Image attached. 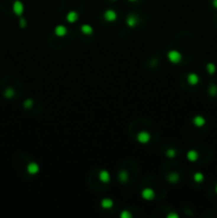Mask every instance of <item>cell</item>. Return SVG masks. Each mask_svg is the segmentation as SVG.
<instances>
[{
  "label": "cell",
  "mask_w": 217,
  "mask_h": 218,
  "mask_svg": "<svg viewBox=\"0 0 217 218\" xmlns=\"http://www.w3.org/2000/svg\"><path fill=\"white\" fill-rule=\"evenodd\" d=\"M188 82L191 84H197L199 82V78L196 74H191L188 76Z\"/></svg>",
  "instance_id": "3957f363"
},
{
  "label": "cell",
  "mask_w": 217,
  "mask_h": 218,
  "mask_svg": "<svg viewBox=\"0 0 217 218\" xmlns=\"http://www.w3.org/2000/svg\"><path fill=\"white\" fill-rule=\"evenodd\" d=\"M67 19L68 21H75L77 19V14L76 13H69L68 16H67Z\"/></svg>",
  "instance_id": "8fae6325"
},
{
  "label": "cell",
  "mask_w": 217,
  "mask_h": 218,
  "mask_svg": "<svg viewBox=\"0 0 217 218\" xmlns=\"http://www.w3.org/2000/svg\"><path fill=\"white\" fill-rule=\"evenodd\" d=\"M216 191H217V187H216Z\"/></svg>",
  "instance_id": "ffe728a7"
},
{
  "label": "cell",
  "mask_w": 217,
  "mask_h": 218,
  "mask_svg": "<svg viewBox=\"0 0 217 218\" xmlns=\"http://www.w3.org/2000/svg\"><path fill=\"white\" fill-rule=\"evenodd\" d=\"M153 196H154V193H153V191H152V189L147 188V189H145V191H143V197L145 198V199H152V198H153Z\"/></svg>",
  "instance_id": "7a4b0ae2"
},
{
  "label": "cell",
  "mask_w": 217,
  "mask_h": 218,
  "mask_svg": "<svg viewBox=\"0 0 217 218\" xmlns=\"http://www.w3.org/2000/svg\"><path fill=\"white\" fill-rule=\"evenodd\" d=\"M211 94H212V95H216L217 94V88L215 87V86H213L212 87V92H211Z\"/></svg>",
  "instance_id": "ac0fdd59"
},
{
  "label": "cell",
  "mask_w": 217,
  "mask_h": 218,
  "mask_svg": "<svg viewBox=\"0 0 217 218\" xmlns=\"http://www.w3.org/2000/svg\"><path fill=\"white\" fill-rule=\"evenodd\" d=\"M195 180H196L197 182H200V181L203 180V175H202L201 173H196V175H195Z\"/></svg>",
  "instance_id": "5bb4252c"
},
{
  "label": "cell",
  "mask_w": 217,
  "mask_h": 218,
  "mask_svg": "<svg viewBox=\"0 0 217 218\" xmlns=\"http://www.w3.org/2000/svg\"><path fill=\"white\" fill-rule=\"evenodd\" d=\"M14 9H16V12H17V13L20 14L21 10H22V6H21V5L19 4V3H16V5H15V6H14Z\"/></svg>",
  "instance_id": "9a60e30c"
},
{
  "label": "cell",
  "mask_w": 217,
  "mask_h": 218,
  "mask_svg": "<svg viewBox=\"0 0 217 218\" xmlns=\"http://www.w3.org/2000/svg\"><path fill=\"white\" fill-rule=\"evenodd\" d=\"M37 170H38V167H37V165H35V164H31L29 166V171L31 173H35L37 171Z\"/></svg>",
  "instance_id": "30bf717a"
},
{
  "label": "cell",
  "mask_w": 217,
  "mask_h": 218,
  "mask_svg": "<svg viewBox=\"0 0 217 218\" xmlns=\"http://www.w3.org/2000/svg\"><path fill=\"white\" fill-rule=\"evenodd\" d=\"M204 122H205V120H204V118H202L201 116H197L195 119H194V123L196 126H198V127H201V126L204 125Z\"/></svg>",
  "instance_id": "5b68a950"
},
{
  "label": "cell",
  "mask_w": 217,
  "mask_h": 218,
  "mask_svg": "<svg viewBox=\"0 0 217 218\" xmlns=\"http://www.w3.org/2000/svg\"><path fill=\"white\" fill-rule=\"evenodd\" d=\"M213 3H214V6H215V8L217 9V0H214V2H213Z\"/></svg>",
  "instance_id": "d6986e66"
},
{
  "label": "cell",
  "mask_w": 217,
  "mask_h": 218,
  "mask_svg": "<svg viewBox=\"0 0 217 218\" xmlns=\"http://www.w3.org/2000/svg\"><path fill=\"white\" fill-rule=\"evenodd\" d=\"M56 33L58 35H63V34H65V33H66V29H65L63 26H59L58 28L56 29Z\"/></svg>",
  "instance_id": "ba28073f"
},
{
  "label": "cell",
  "mask_w": 217,
  "mask_h": 218,
  "mask_svg": "<svg viewBox=\"0 0 217 218\" xmlns=\"http://www.w3.org/2000/svg\"><path fill=\"white\" fill-rule=\"evenodd\" d=\"M112 203H113V202H112L111 200H103V201H102V205L106 207H110L112 205Z\"/></svg>",
  "instance_id": "4fadbf2b"
},
{
  "label": "cell",
  "mask_w": 217,
  "mask_h": 218,
  "mask_svg": "<svg viewBox=\"0 0 217 218\" xmlns=\"http://www.w3.org/2000/svg\"><path fill=\"white\" fill-rule=\"evenodd\" d=\"M168 58H169L170 61L174 62V63H178V62L181 60L180 53L177 52V51H170V52L168 53Z\"/></svg>",
  "instance_id": "6da1fadb"
},
{
  "label": "cell",
  "mask_w": 217,
  "mask_h": 218,
  "mask_svg": "<svg viewBox=\"0 0 217 218\" xmlns=\"http://www.w3.org/2000/svg\"><path fill=\"white\" fill-rule=\"evenodd\" d=\"M197 157H198V155H197L196 151H194V150L190 151V152H188V154H187V157L191 160V161H195V160L197 159Z\"/></svg>",
  "instance_id": "9c48e42d"
},
{
  "label": "cell",
  "mask_w": 217,
  "mask_h": 218,
  "mask_svg": "<svg viewBox=\"0 0 217 218\" xmlns=\"http://www.w3.org/2000/svg\"><path fill=\"white\" fill-rule=\"evenodd\" d=\"M208 67H209L210 72H211V74H213V72H214V70H215L214 65H213V64H209V65H208Z\"/></svg>",
  "instance_id": "2e32d148"
},
{
  "label": "cell",
  "mask_w": 217,
  "mask_h": 218,
  "mask_svg": "<svg viewBox=\"0 0 217 218\" xmlns=\"http://www.w3.org/2000/svg\"><path fill=\"white\" fill-rule=\"evenodd\" d=\"M82 31L84 32V33H86V34H90V33H92V28H90V26H82Z\"/></svg>",
  "instance_id": "7c38bea8"
},
{
  "label": "cell",
  "mask_w": 217,
  "mask_h": 218,
  "mask_svg": "<svg viewBox=\"0 0 217 218\" xmlns=\"http://www.w3.org/2000/svg\"><path fill=\"white\" fill-rule=\"evenodd\" d=\"M115 17H116V15H115V13L112 12V11H108L106 13V18L108 19V20H114Z\"/></svg>",
  "instance_id": "52a82bcc"
},
{
  "label": "cell",
  "mask_w": 217,
  "mask_h": 218,
  "mask_svg": "<svg viewBox=\"0 0 217 218\" xmlns=\"http://www.w3.org/2000/svg\"><path fill=\"white\" fill-rule=\"evenodd\" d=\"M100 179L103 181V182H108V181L110 180V175H108V173H106V171H101Z\"/></svg>",
  "instance_id": "8992f818"
},
{
  "label": "cell",
  "mask_w": 217,
  "mask_h": 218,
  "mask_svg": "<svg viewBox=\"0 0 217 218\" xmlns=\"http://www.w3.org/2000/svg\"><path fill=\"white\" fill-rule=\"evenodd\" d=\"M135 18H130L129 20H128V24L130 25V26H134L135 24H136V22H135Z\"/></svg>",
  "instance_id": "e0dca14e"
},
{
  "label": "cell",
  "mask_w": 217,
  "mask_h": 218,
  "mask_svg": "<svg viewBox=\"0 0 217 218\" xmlns=\"http://www.w3.org/2000/svg\"><path fill=\"white\" fill-rule=\"evenodd\" d=\"M149 134L147 132H142L138 135V139H140V141H142V143H147V141H149Z\"/></svg>",
  "instance_id": "277c9868"
}]
</instances>
